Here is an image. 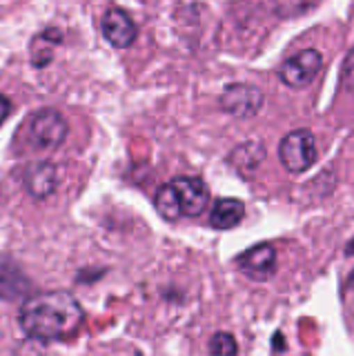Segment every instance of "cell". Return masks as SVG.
<instances>
[{"mask_svg":"<svg viewBox=\"0 0 354 356\" xmlns=\"http://www.w3.org/2000/svg\"><path fill=\"white\" fill-rule=\"evenodd\" d=\"M346 256H354V236H352V241L346 245Z\"/></svg>","mask_w":354,"mask_h":356,"instance_id":"cell-20","label":"cell"},{"mask_svg":"<svg viewBox=\"0 0 354 356\" xmlns=\"http://www.w3.org/2000/svg\"><path fill=\"white\" fill-rule=\"evenodd\" d=\"M85 321L83 305L67 289L29 294L18 312V323L31 341L51 343L72 339Z\"/></svg>","mask_w":354,"mask_h":356,"instance_id":"cell-1","label":"cell"},{"mask_svg":"<svg viewBox=\"0 0 354 356\" xmlns=\"http://www.w3.org/2000/svg\"><path fill=\"white\" fill-rule=\"evenodd\" d=\"M309 9L307 0H274V14L279 18H296Z\"/></svg>","mask_w":354,"mask_h":356,"instance_id":"cell-16","label":"cell"},{"mask_svg":"<svg viewBox=\"0 0 354 356\" xmlns=\"http://www.w3.org/2000/svg\"><path fill=\"white\" fill-rule=\"evenodd\" d=\"M23 183H25V189L31 198L45 200L58 189V167L51 161L31 163L25 170Z\"/></svg>","mask_w":354,"mask_h":356,"instance_id":"cell-9","label":"cell"},{"mask_svg":"<svg viewBox=\"0 0 354 356\" xmlns=\"http://www.w3.org/2000/svg\"><path fill=\"white\" fill-rule=\"evenodd\" d=\"M319 159L316 138L309 129H294L279 143V161L290 174H303Z\"/></svg>","mask_w":354,"mask_h":356,"instance_id":"cell-2","label":"cell"},{"mask_svg":"<svg viewBox=\"0 0 354 356\" xmlns=\"http://www.w3.org/2000/svg\"><path fill=\"white\" fill-rule=\"evenodd\" d=\"M265 103V96L257 85L250 83H232L218 96V107L234 118L257 116Z\"/></svg>","mask_w":354,"mask_h":356,"instance_id":"cell-5","label":"cell"},{"mask_svg":"<svg viewBox=\"0 0 354 356\" xmlns=\"http://www.w3.org/2000/svg\"><path fill=\"white\" fill-rule=\"evenodd\" d=\"M101 31H103V38L116 49L131 47L138 36V27L134 18L120 7H112L105 11V16L101 20Z\"/></svg>","mask_w":354,"mask_h":356,"instance_id":"cell-8","label":"cell"},{"mask_svg":"<svg viewBox=\"0 0 354 356\" xmlns=\"http://www.w3.org/2000/svg\"><path fill=\"white\" fill-rule=\"evenodd\" d=\"M63 40V33L58 29H45L42 33L34 38V44H31V60H34L36 67H45L47 63H51V47L54 44H58Z\"/></svg>","mask_w":354,"mask_h":356,"instance_id":"cell-14","label":"cell"},{"mask_svg":"<svg viewBox=\"0 0 354 356\" xmlns=\"http://www.w3.org/2000/svg\"><path fill=\"white\" fill-rule=\"evenodd\" d=\"M154 207H156L159 216L168 222H176L183 214H181V207H179V200H176V194H174V187L172 183H165L156 189V194H154Z\"/></svg>","mask_w":354,"mask_h":356,"instance_id":"cell-13","label":"cell"},{"mask_svg":"<svg viewBox=\"0 0 354 356\" xmlns=\"http://www.w3.org/2000/svg\"><path fill=\"white\" fill-rule=\"evenodd\" d=\"M236 270L252 281H268L276 274V250L270 243H257L234 259Z\"/></svg>","mask_w":354,"mask_h":356,"instance_id":"cell-7","label":"cell"},{"mask_svg":"<svg viewBox=\"0 0 354 356\" xmlns=\"http://www.w3.org/2000/svg\"><path fill=\"white\" fill-rule=\"evenodd\" d=\"M31 294L29 276L14 261H0V298L16 303Z\"/></svg>","mask_w":354,"mask_h":356,"instance_id":"cell-10","label":"cell"},{"mask_svg":"<svg viewBox=\"0 0 354 356\" xmlns=\"http://www.w3.org/2000/svg\"><path fill=\"white\" fill-rule=\"evenodd\" d=\"M339 81H341V87L346 89V92L354 94V47L346 54V58H343Z\"/></svg>","mask_w":354,"mask_h":356,"instance_id":"cell-17","label":"cell"},{"mask_svg":"<svg viewBox=\"0 0 354 356\" xmlns=\"http://www.w3.org/2000/svg\"><path fill=\"white\" fill-rule=\"evenodd\" d=\"M323 70V56L319 49H303L290 58H285L279 67V81L290 89H305L316 81Z\"/></svg>","mask_w":354,"mask_h":356,"instance_id":"cell-4","label":"cell"},{"mask_svg":"<svg viewBox=\"0 0 354 356\" xmlns=\"http://www.w3.org/2000/svg\"><path fill=\"white\" fill-rule=\"evenodd\" d=\"M246 218V203L239 198H218L209 211V225L218 232L234 229Z\"/></svg>","mask_w":354,"mask_h":356,"instance_id":"cell-12","label":"cell"},{"mask_svg":"<svg viewBox=\"0 0 354 356\" xmlns=\"http://www.w3.org/2000/svg\"><path fill=\"white\" fill-rule=\"evenodd\" d=\"M209 354H214V356H236L239 354L236 339L232 337L230 332H216L214 337L209 339Z\"/></svg>","mask_w":354,"mask_h":356,"instance_id":"cell-15","label":"cell"},{"mask_svg":"<svg viewBox=\"0 0 354 356\" xmlns=\"http://www.w3.org/2000/svg\"><path fill=\"white\" fill-rule=\"evenodd\" d=\"M172 187L179 200L181 214L185 218L201 216L209 205V187L201 176H176L172 178Z\"/></svg>","mask_w":354,"mask_h":356,"instance_id":"cell-6","label":"cell"},{"mask_svg":"<svg viewBox=\"0 0 354 356\" xmlns=\"http://www.w3.org/2000/svg\"><path fill=\"white\" fill-rule=\"evenodd\" d=\"M70 134V125L65 116L58 109H38L36 114H31L27 122V136L29 143L34 145L36 149H56L65 143Z\"/></svg>","mask_w":354,"mask_h":356,"instance_id":"cell-3","label":"cell"},{"mask_svg":"<svg viewBox=\"0 0 354 356\" xmlns=\"http://www.w3.org/2000/svg\"><path fill=\"white\" fill-rule=\"evenodd\" d=\"M285 341H283V332L281 330H276L274 332V337H272V352L274 354H281V352H285Z\"/></svg>","mask_w":354,"mask_h":356,"instance_id":"cell-19","label":"cell"},{"mask_svg":"<svg viewBox=\"0 0 354 356\" xmlns=\"http://www.w3.org/2000/svg\"><path fill=\"white\" fill-rule=\"evenodd\" d=\"M12 111H14V105H12V100H9L7 96L0 94V125L12 116Z\"/></svg>","mask_w":354,"mask_h":356,"instance_id":"cell-18","label":"cell"},{"mask_svg":"<svg viewBox=\"0 0 354 356\" xmlns=\"http://www.w3.org/2000/svg\"><path fill=\"white\" fill-rule=\"evenodd\" d=\"M230 167L234 170L241 178H250L257 174L261 163L265 161V149L261 143H241L239 147L227 156Z\"/></svg>","mask_w":354,"mask_h":356,"instance_id":"cell-11","label":"cell"}]
</instances>
